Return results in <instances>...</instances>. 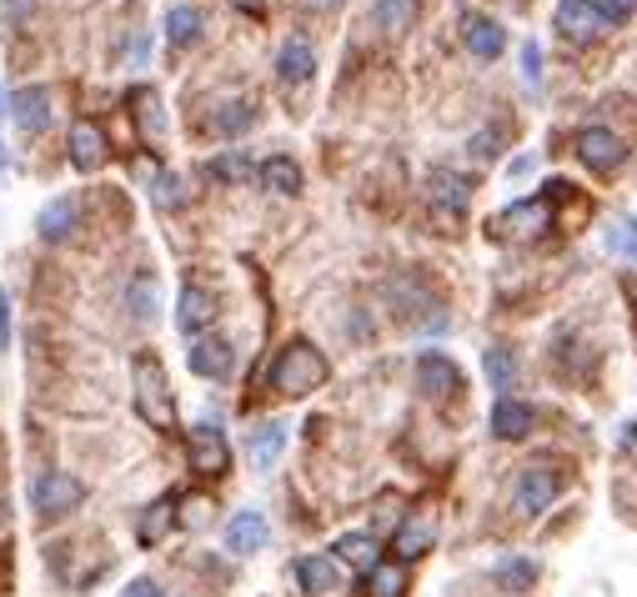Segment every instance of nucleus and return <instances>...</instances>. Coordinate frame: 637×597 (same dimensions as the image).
<instances>
[{
  "mask_svg": "<svg viewBox=\"0 0 637 597\" xmlns=\"http://www.w3.org/2000/svg\"><path fill=\"white\" fill-rule=\"evenodd\" d=\"M130 387H136V412L156 427V432H176V397L171 381H166V367L156 352H136L130 362Z\"/></svg>",
  "mask_w": 637,
  "mask_h": 597,
  "instance_id": "nucleus-1",
  "label": "nucleus"
},
{
  "mask_svg": "<svg viewBox=\"0 0 637 597\" xmlns=\"http://www.w3.org/2000/svg\"><path fill=\"white\" fill-rule=\"evenodd\" d=\"M326 371L332 367H326V357L312 342H286L281 357L271 362V391H281V397H312L326 381Z\"/></svg>",
  "mask_w": 637,
  "mask_h": 597,
  "instance_id": "nucleus-2",
  "label": "nucleus"
},
{
  "mask_svg": "<svg viewBox=\"0 0 637 597\" xmlns=\"http://www.w3.org/2000/svg\"><path fill=\"white\" fill-rule=\"evenodd\" d=\"M557 498H562V472L552 468V462H532V468H522L518 482H512V512H518V517H542Z\"/></svg>",
  "mask_w": 637,
  "mask_h": 597,
  "instance_id": "nucleus-3",
  "label": "nucleus"
},
{
  "mask_svg": "<svg viewBox=\"0 0 637 597\" xmlns=\"http://www.w3.org/2000/svg\"><path fill=\"white\" fill-rule=\"evenodd\" d=\"M557 221V207L547 196H532V201H512L498 221H487V237H502V241H532L542 231H552Z\"/></svg>",
  "mask_w": 637,
  "mask_h": 597,
  "instance_id": "nucleus-4",
  "label": "nucleus"
},
{
  "mask_svg": "<svg viewBox=\"0 0 637 597\" xmlns=\"http://www.w3.org/2000/svg\"><path fill=\"white\" fill-rule=\"evenodd\" d=\"M81 498H86V488H81L71 472H41L35 488H31L35 517H41V522H55V517H65V512H76Z\"/></svg>",
  "mask_w": 637,
  "mask_h": 597,
  "instance_id": "nucleus-5",
  "label": "nucleus"
},
{
  "mask_svg": "<svg viewBox=\"0 0 637 597\" xmlns=\"http://www.w3.org/2000/svg\"><path fill=\"white\" fill-rule=\"evenodd\" d=\"M577 161L597 176H613L627 166V142L607 126H587V130H577Z\"/></svg>",
  "mask_w": 637,
  "mask_h": 597,
  "instance_id": "nucleus-6",
  "label": "nucleus"
},
{
  "mask_svg": "<svg viewBox=\"0 0 637 597\" xmlns=\"http://www.w3.org/2000/svg\"><path fill=\"white\" fill-rule=\"evenodd\" d=\"M186 452H191V472H201V478H227L231 472V442H227V432L211 422L186 432Z\"/></svg>",
  "mask_w": 637,
  "mask_h": 597,
  "instance_id": "nucleus-7",
  "label": "nucleus"
},
{
  "mask_svg": "<svg viewBox=\"0 0 637 597\" xmlns=\"http://www.w3.org/2000/svg\"><path fill=\"white\" fill-rule=\"evenodd\" d=\"M472 191L477 181L462 171H432V181H427V201H432V211L442 221H462L467 207H472Z\"/></svg>",
  "mask_w": 637,
  "mask_h": 597,
  "instance_id": "nucleus-8",
  "label": "nucleus"
},
{
  "mask_svg": "<svg viewBox=\"0 0 637 597\" xmlns=\"http://www.w3.org/2000/svg\"><path fill=\"white\" fill-rule=\"evenodd\" d=\"M552 25H557L562 41H573V45H593L597 35L607 31V21L597 15L593 0H562L557 15H552Z\"/></svg>",
  "mask_w": 637,
  "mask_h": 597,
  "instance_id": "nucleus-9",
  "label": "nucleus"
},
{
  "mask_svg": "<svg viewBox=\"0 0 637 597\" xmlns=\"http://www.w3.org/2000/svg\"><path fill=\"white\" fill-rule=\"evenodd\" d=\"M417 387L432 397V402H452L457 391H462V371L447 352H421L417 357Z\"/></svg>",
  "mask_w": 637,
  "mask_h": 597,
  "instance_id": "nucleus-10",
  "label": "nucleus"
},
{
  "mask_svg": "<svg viewBox=\"0 0 637 597\" xmlns=\"http://www.w3.org/2000/svg\"><path fill=\"white\" fill-rule=\"evenodd\" d=\"M432 543H437V512H411L397 533H391V553H397L401 567L417 563V557H427Z\"/></svg>",
  "mask_w": 637,
  "mask_h": 597,
  "instance_id": "nucleus-11",
  "label": "nucleus"
},
{
  "mask_svg": "<svg viewBox=\"0 0 637 597\" xmlns=\"http://www.w3.org/2000/svg\"><path fill=\"white\" fill-rule=\"evenodd\" d=\"M186 367L206 381H221V377H231V367H237V352H231V342H221V337H191Z\"/></svg>",
  "mask_w": 637,
  "mask_h": 597,
  "instance_id": "nucleus-12",
  "label": "nucleus"
},
{
  "mask_svg": "<svg viewBox=\"0 0 637 597\" xmlns=\"http://www.w3.org/2000/svg\"><path fill=\"white\" fill-rule=\"evenodd\" d=\"M217 312H221L217 292H206V286H186L181 302H176V326H181L186 337H201L206 326L217 322Z\"/></svg>",
  "mask_w": 637,
  "mask_h": 597,
  "instance_id": "nucleus-13",
  "label": "nucleus"
},
{
  "mask_svg": "<svg viewBox=\"0 0 637 597\" xmlns=\"http://www.w3.org/2000/svg\"><path fill=\"white\" fill-rule=\"evenodd\" d=\"M462 45L477 55V61H498L508 51V31H502L492 15H462Z\"/></svg>",
  "mask_w": 637,
  "mask_h": 597,
  "instance_id": "nucleus-14",
  "label": "nucleus"
},
{
  "mask_svg": "<svg viewBox=\"0 0 637 597\" xmlns=\"http://www.w3.org/2000/svg\"><path fill=\"white\" fill-rule=\"evenodd\" d=\"M65 151H71V161H76V171H96L101 161H106V130L96 126V121H76L71 126V136H65Z\"/></svg>",
  "mask_w": 637,
  "mask_h": 597,
  "instance_id": "nucleus-15",
  "label": "nucleus"
},
{
  "mask_svg": "<svg viewBox=\"0 0 637 597\" xmlns=\"http://www.w3.org/2000/svg\"><path fill=\"white\" fill-rule=\"evenodd\" d=\"M11 121L21 126V136H41L51 126V91L45 86H25L11 96Z\"/></svg>",
  "mask_w": 637,
  "mask_h": 597,
  "instance_id": "nucleus-16",
  "label": "nucleus"
},
{
  "mask_svg": "<svg viewBox=\"0 0 637 597\" xmlns=\"http://www.w3.org/2000/svg\"><path fill=\"white\" fill-rule=\"evenodd\" d=\"M292 573H296V583H302L306 597H326V593H336V583H342V567H336V557H326V553L296 557Z\"/></svg>",
  "mask_w": 637,
  "mask_h": 597,
  "instance_id": "nucleus-17",
  "label": "nucleus"
},
{
  "mask_svg": "<svg viewBox=\"0 0 637 597\" xmlns=\"http://www.w3.org/2000/svg\"><path fill=\"white\" fill-rule=\"evenodd\" d=\"M276 76L281 86H306V81L316 76V51L312 41H302V35H292V41L276 51Z\"/></svg>",
  "mask_w": 637,
  "mask_h": 597,
  "instance_id": "nucleus-18",
  "label": "nucleus"
},
{
  "mask_svg": "<svg viewBox=\"0 0 637 597\" xmlns=\"http://www.w3.org/2000/svg\"><path fill=\"white\" fill-rule=\"evenodd\" d=\"M267 537H271L267 517L247 507V512H237V517H231V527H227V553L251 557V553H261V547H267Z\"/></svg>",
  "mask_w": 637,
  "mask_h": 597,
  "instance_id": "nucleus-19",
  "label": "nucleus"
},
{
  "mask_svg": "<svg viewBox=\"0 0 637 597\" xmlns=\"http://www.w3.org/2000/svg\"><path fill=\"white\" fill-rule=\"evenodd\" d=\"M532 407H522L518 397H498V407H492V437H502V442H522V437H532Z\"/></svg>",
  "mask_w": 637,
  "mask_h": 597,
  "instance_id": "nucleus-20",
  "label": "nucleus"
},
{
  "mask_svg": "<svg viewBox=\"0 0 637 597\" xmlns=\"http://www.w3.org/2000/svg\"><path fill=\"white\" fill-rule=\"evenodd\" d=\"M76 227H81L76 196H55V201H45V207H41V221H35V231H41L45 241H65Z\"/></svg>",
  "mask_w": 637,
  "mask_h": 597,
  "instance_id": "nucleus-21",
  "label": "nucleus"
},
{
  "mask_svg": "<svg viewBox=\"0 0 637 597\" xmlns=\"http://www.w3.org/2000/svg\"><path fill=\"white\" fill-rule=\"evenodd\" d=\"M171 527H176V498L166 492V498H156L152 507L140 512V522H136V543H140V547H156L166 533H171Z\"/></svg>",
  "mask_w": 637,
  "mask_h": 597,
  "instance_id": "nucleus-22",
  "label": "nucleus"
},
{
  "mask_svg": "<svg viewBox=\"0 0 637 597\" xmlns=\"http://www.w3.org/2000/svg\"><path fill=\"white\" fill-rule=\"evenodd\" d=\"M332 553L342 557L346 567H357V573H372V567L382 563V547H377V537H372V533H346V537H336Z\"/></svg>",
  "mask_w": 637,
  "mask_h": 597,
  "instance_id": "nucleus-23",
  "label": "nucleus"
},
{
  "mask_svg": "<svg viewBox=\"0 0 637 597\" xmlns=\"http://www.w3.org/2000/svg\"><path fill=\"white\" fill-rule=\"evenodd\" d=\"M201 25H206V15L181 0V6L166 11V41H171V45H196V41H201Z\"/></svg>",
  "mask_w": 637,
  "mask_h": 597,
  "instance_id": "nucleus-24",
  "label": "nucleus"
},
{
  "mask_svg": "<svg viewBox=\"0 0 637 597\" xmlns=\"http://www.w3.org/2000/svg\"><path fill=\"white\" fill-rule=\"evenodd\" d=\"M257 176H261V186H267V191H276V196H296V191H302V166H296L292 156H271Z\"/></svg>",
  "mask_w": 637,
  "mask_h": 597,
  "instance_id": "nucleus-25",
  "label": "nucleus"
},
{
  "mask_svg": "<svg viewBox=\"0 0 637 597\" xmlns=\"http://www.w3.org/2000/svg\"><path fill=\"white\" fill-rule=\"evenodd\" d=\"M281 447H286V427H281V422H261L257 432H251V468L267 472L271 462L281 457Z\"/></svg>",
  "mask_w": 637,
  "mask_h": 597,
  "instance_id": "nucleus-26",
  "label": "nucleus"
},
{
  "mask_svg": "<svg viewBox=\"0 0 637 597\" xmlns=\"http://www.w3.org/2000/svg\"><path fill=\"white\" fill-rule=\"evenodd\" d=\"M206 176H211V181H221V186H247L251 176H257V166H251L247 151H221V156H211Z\"/></svg>",
  "mask_w": 637,
  "mask_h": 597,
  "instance_id": "nucleus-27",
  "label": "nucleus"
},
{
  "mask_svg": "<svg viewBox=\"0 0 637 597\" xmlns=\"http://www.w3.org/2000/svg\"><path fill=\"white\" fill-rule=\"evenodd\" d=\"M372 15H377V31L407 35L411 21H417V0H377V6H372Z\"/></svg>",
  "mask_w": 637,
  "mask_h": 597,
  "instance_id": "nucleus-28",
  "label": "nucleus"
},
{
  "mask_svg": "<svg viewBox=\"0 0 637 597\" xmlns=\"http://www.w3.org/2000/svg\"><path fill=\"white\" fill-rule=\"evenodd\" d=\"M257 126V106L251 101H227V106H217V116H211V130L217 136H241V130Z\"/></svg>",
  "mask_w": 637,
  "mask_h": 597,
  "instance_id": "nucleus-29",
  "label": "nucleus"
},
{
  "mask_svg": "<svg viewBox=\"0 0 637 597\" xmlns=\"http://www.w3.org/2000/svg\"><path fill=\"white\" fill-rule=\"evenodd\" d=\"M482 367H487V381H492V391L512 397V381H518V362H512V352H508V347H492V352L482 357Z\"/></svg>",
  "mask_w": 637,
  "mask_h": 597,
  "instance_id": "nucleus-30",
  "label": "nucleus"
},
{
  "mask_svg": "<svg viewBox=\"0 0 637 597\" xmlns=\"http://www.w3.org/2000/svg\"><path fill=\"white\" fill-rule=\"evenodd\" d=\"M498 583L508 587V593H528V587L537 583V563H532V557H502V563H498Z\"/></svg>",
  "mask_w": 637,
  "mask_h": 597,
  "instance_id": "nucleus-31",
  "label": "nucleus"
},
{
  "mask_svg": "<svg viewBox=\"0 0 637 597\" xmlns=\"http://www.w3.org/2000/svg\"><path fill=\"white\" fill-rule=\"evenodd\" d=\"M367 583H372V597H401V593H407V567H401V563H377L367 573Z\"/></svg>",
  "mask_w": 637,
  "mask_h": 597,
  "instance_id": "nucleus-32",
  "label": "nucleus"
},
{
  "mask_svg": "<svg viewBox=\"0 0 637 597\" xmlns=\"http://www.w3.org/2000/svg\"><path fill=\"white\" fill-rule=\"evenodd\" d=\"M126 302H130V312H136L140 322H146V316H156V282H152V276L140 272L136 282H130V296H126Z\"/></svg>",
  "mask_w": 637,
  "mask_h": 597,
  "instance_id": "nucleus-33",
  "label": "nucleus"
},
{
  "mask_svg": "<svg viewBox=\"0 0 637 597\" xmlns=\"http://www.w3.org/2000/svg\"><path fill=\"white\" fill-rule=\"evenodd\" d=\"M502 146H508V126H498V130H477V136H472V156H477V161H498Z\"/></svg>",
  "mask_w": 637,
  "mask_h": 597,
  "instance_id": "nucleus-34",
  "label": "nucleus"
},
{
  "mask_svg": "<svg viewBox=\"0 0 637 597\" xmlns=\"http://www.w3.org/2000/svg\"><path fill=\"white\" fill-rule=\"evenodd\" d=\"M607 251H617V256H637V221L623 217L613 231H607Z\"/></svg>",
  "mask_w": 637,
  "mask_h": 597,
  "instance_id": "nucleus-35",
  "label": "nucleus"
},
{
  "mask_svg": "<svg viewBox=\"0 0 637 597\" xmlns=\"http://www.w3.org/2000/svg\"><path fill=\"white\" fill-rule=\"evenodd\" d=\"M130 101H136V116H140V126H146V130H152V136H161V101H156V91H136V96H130Z\"/></svg>",
  "mask_w": 637,
  "mask_h": 597,
  "instance_id": "nucleus-36",
  "label": "nucleus"
},
{
  "mask_svg": "<svg viewBox=\"0 0 637 597\" xmlns=\"http://www.w3.org/2000/svg\"><path fill=\"white\" fill-rule=\"evenodd\" d=\"M593 6H597V15H603L607 25H623V21L637 15V0H593Z\"/></svg>",
  "mask_w": 637,
  "mask_h": 597,
  "instance_id": "nucleus-37",
  "label": "nucleus"
},
{
  "mask_svg": "<svg viewBox=\"0 0 637 597\" xmlns=\"http://www.w3.org/2000/svg\"><path fill=\"white\" fill-rule=\"evenodd\" d=\"M11 543H15V512L11 502H0V557H11Z\"/></svg>",
  "mask_w": 637,
  "mask_h": 597,
  "instance_id": "nucleus-38",
  "label": "nucleus"
},
{
  "mask_svg": "<svg viewBox=\"0 0 637 597\" xmlns=\"http://www.w3.org/2000/svg\"><path fill=\"white\" fill-rule=\"evenodd\" d=\"M522 76H528L532 86H537V81H542V51H537V41H528V45H522Z\"/></svg>",
  "mask_w": 637,
  "mask_h": 597,
  "instance_id": "nucleus-39",
  "label": "nucleus"
},
{
  "mask_svg": "<svg viewBox=\"0 0 637 597\" xmlns=\"http://www.w3.org/2000/svg\"><path fill=\"white\" fill-rule=\"evenodd\" d=\"M156 201L161 207H181V181L176 176H156Z\"/></svg>",
  "mask_w": 637,
  "mask_h": 597,
  "instance_id": "nucleus-40",
  "label": "nucleus"
},
{
  "mask_svg": "<svg viewBox=\"0 0 637 597\" xmlns=\"http://www.w3.org/2000/svg\"><path fill=\"white\" fill-rule=\"evenodd\" d=\"M121 597H166V593H161V587L152 583V577H136V583H130V587H126V593H121Z\"/></svg>",
  "mask_w": 637,
  "mask_h": 597,
  "instance_id": "nucleus-41",
  "label": "nucleus"
},
{
  "mask_svg": "<svg viewBox=\"0 0 637 597\" xmlns=\"http://www.w3.org/2000/svg\"><path fill=\"white\" fill-rule=\"evenodd\" d=\"M6 332H11V296L0 292V342H6Z\"/></svg>",
  "mask_w": 637,
  "mask_h": 597,
  "instance_id": "nucleus-42",
  "label": "nucleus"
},
{
  "mask_svg": "<svg viewBox=\"0 0 637 597\" xmlns=\"http://www.w3.org/2000/svg\"><path fill=\"white\" fill-rule=\"evenodd\" d=\"M186 522H206V502H186Z\"/></svg>",
  "mask_w": 637,
  "mask_h": 597,
  "instance_id": "nucleus-43",
  "label": "nucleus"
},
{
  "mask_svg": "<svg viewBox=\"0 0 637 597\" xmlns=\"http://www.w3.org/2000/svg\"><path fill=\"white\" fill-rule=\"evenodd\" d=\"M25 6H31V0H11V21H21V15H25Z\"/></svg>",
  "mask_w": 637,
  "mask_h": 597,
  "instance_id": "nucleus-44",
  "label": "nucleus"
},
{
  "mask_svg": "<svg viewBox=\"0 0 637 597\" xmlns=\"http://www.w3.org/2000/svg\"><path fill=\"white\" fill-rule=\"evenodd\" d=\"M231 6H241V11H261V0H231Z\"/></svg>",
  "mask_w": 637,
  "mask_h": 597,
  "instance_id": "nucleus-45",
  "label": "nucleus"
},
{
  "mask_svg": "<svg viewBox=\"0 0 637 597\" xmlns=\"http://www.w3.org/2000/svg\"><path fill=\"white\" fill-rule=\"evenodd\" d=\"M306 6H316V11H332L336 0H306Z\"/></svg>",
  "mask_w": 637,
  "mask_h": 597,
  "instance_id": "nucleus-46",
  "label": "nucleus"
},
{
  "mask_svg": "<svg viewBox=\"0 0 637 597\" xmlns=\"http://www.w3.org/2000/svg\"><path fill=\"white\" fill-rule=\"evenodd\" d=\"M0 116H6V96H0Z\"/></svg>",
  "mask_w": 637,
  "mask_h": 597,
  "instance_id": "nucleus-47",
  "label": "nucleus"
}]
</instances>
